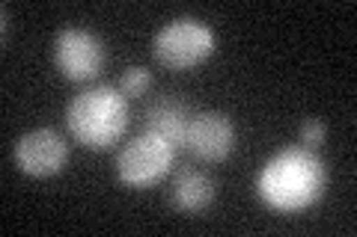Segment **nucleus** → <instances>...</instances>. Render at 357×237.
<instances>
[{"instance_id":"obj_8","label":"nucleus","mask_w":357,"mask_h":237,"mask_svg":"<svg viewBox=\"0 0 357 237\" xmlns=\"http://www.w3.org/2000/svg\"><path fill=\"white\" fill-rule=\"evenodd\" d=\"M211 202H215V181L199 169H178L170 184V205L178 213L194 217V213H203Z\"/></svg>"},{"instance_id":"obj_6","label":"nucleus","mask_w":357,"mask_h":237,"mask_svg":"<svg viewBox=\"0 0 357 237\" xmlns=\"http://www.w3.org/2000/svg\"><path fill=\"white\" fill-rule=\"evenodd\" d=\"M13 161L30 178H51L60 175L69 163V142L60 131L36 128L21 133L13 145Z\"/></svg>"},{"instance_id":"obj_1","label":"nucleus","mask_w":357,"mask_h":237,"mask_svg":"<svg viewBox=\"0 0 357 237\" xmlns=\"http://www.w3.org/2000/svg\"><path fill=\"white\" fill-rule=\"evenodd\" d=\"M328 190V166L307 145H286L259 169L256 193L277 213H298L321 202Z\"/></svg>"},{"instance_id":"obj_9","label":"nucleus","mask_w":357,"mask_h":237,"mask_svg":"<svg viewBox=\"0 0 357 237\" xmlns=\"http://www.w3.org/2000/svg\"><path fill=\"white\" fill-rule=\"evenodd\" d=\"M188 125H191V113H188V107L182 101L161 98L158 104H152L146 110V125H143V131L158 133V137L170 142L176 152H182L185 137H188Z\"/></svg>"},{"instance_id":"obj_5","label":"nucleus","mask_w":357,"mask_h":237,"mask_svg":"<svg viewBox=\"0 0 357 237\" xmlns=\"http://www.w3.org/2000/svg\"><path fill=\"white\" fill-rule=\"evenodd\" d=\"M107 63L105 42L84 27H66L54 36V65L72 83H86L102 74Z\"/></svg>"},{"instance_id":"obj_3","label":"nucleus","mask_w":357,"mask_h":237,"mask_svg":"<svg viewBox=\"0 0 357 237\" xmlns=\"http://www.w3.org/2000/svg\"><path fill=\"white\" fill-rule=\"evenodd\" d=\"M152 54L164 69L188 72L215 54V33L199 18H191V15L173 18L155 33Z\"/></svg>"},{"instance_id":"obj_7","label":"nucleus","mask_w":357,"mask_h":237,"mask_svg":"<svg viewBox=\"0 0 357 237\" xmlns=\"http://www.w3.org/2000/svg\"><path fill=\"white\" fill-rule=\"evenodd\" d=\"M185 149L203 163H220L236 152V125L227 113L206 110L199 116H191L185 137Z\"/></svg>"},{"instance_id":"obj_4","label":"nucleus","mask_w":357,"mask_h":237,"mask_svg":"<svg viewBox=\"0 0 357 237\" xmlns=\"http://www.w3.org/2000/svg\"><path fill=\"white\" fill-rule=\"evenodd\" d=\"M176 154L178 152L167 140H161L158 133L143 131L128 145H122V152L116 154V175L131 190H146L158 184L161 178H167Z\"/></svg>"},{"instance_id":"obj_2","label":"nucleus","mask_w":357,"mask_h":237,"mask_svg":"<svg viewBox=\"0 0 357 237\" xmlns=\"http://www.w3.org/2000/svg\"><path fill=\"white\" fill-rule=\"evenodd\" d=\"M128 128V98L116 86L98 83L77 92L66 107V131L89 152H105Z\"/></svg>"},{"instance_id":"obj_11","label":"nucleus","mask_w":357,"mask_h":237,"mask_svg":"<svg viewBox=\"0 0 357 237\" xmlns=\"http://www.w3.org/2000/svg\"><path fill=\"white\" fill-rule=\"evenodd\" d=\"M328 137V125L321 119H304V125H301V142L307 145V149H319L321 142Z\"/></svg>"},{"instance_id":"obj_10","label":"nucleus","mask_w":357,"mask_h":237,"mask_svg":"<svg viewBox=\"0 0 357 237\" xmlns=\"http://www.w3.org/2000/svg\"><path fill=\"white\" fill-rule=\"evenodd\" d=\"M149 83H152V72L143 69V65H131V69L119 77V86L116 89L126 98H140L149 89Z\"/></svg>"}]
</instances>
